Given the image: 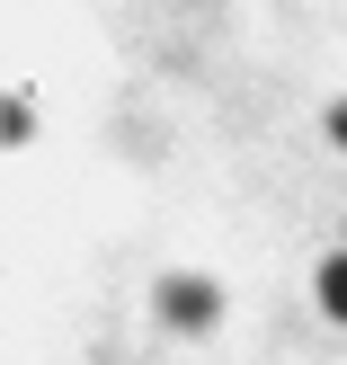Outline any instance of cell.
Listing matches in <instances>:
<instances>
[{
	"mask_svg": "<svg viewBox=\"0 0 347 365\" xmlns=\"http://www.w3.org/2000/svg\"><path fill=\"white\" fill-rule=\"evenodd\" d=\"M321 312H330V321H347V250L321 267Z\"/></svg>",
	"mask_w": 347,
	"mask_h": 365,
	"instance_id": "1",
	"label": "cell"
},
{
	"mask_svg": "<svg viewBox=\"0 0 347 365\" xmlns=\"http://www.w3.org/2000/svg\"><path fill=\"white\" fill-rule=\"evenodd\" d=\"M330 143H338V152H347V107H338V116H330Z\"/></svg>",
	"mask_w": 347,
	"mask_h": 365,
	"instance_id": "3",
	"label": "cell"
},
{
	"mask_svg": "<svg viewBox=\"0 0 347 365\" xmlns=\"http://www.w3.org/2000/svg\"><path fill=\"white\" fill-rule=\"evenodd\" d=\"M170 321H214V294L205 285H170Z\"/></svg>",
	"mask_w": 347,
	"mask_h": 365,
	"instance_id": "2",
	"label": "cell"
}]
</instances>
